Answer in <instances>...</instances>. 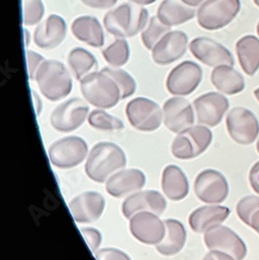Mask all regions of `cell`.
<instances>
[{"instance_id": "obj_1", "label": "cell", "mask_w": 259, "mask_h": 260, "mask_svg": "<svg viewBox=\"0 0 259 260\" xmlns=\"http://www.w3.org/2000/svg\"><path fill=\"white\" fill-rule=\"evenodd\" d=\"M126 165V154L119 145L112 142H99L90 150L84 172L91 180L104 183L116 172L124 169Z\"/></svg>"}, {"instance_id": "obj_2", "label": "cell", "mask_w": 259, "mask_h": 260, "mask_svg": "<svg viewBox=\"0 0 259 260\" xmlns=\"http://www.w3.org/2000/svg\"><path fill=\"white\" fill-rule=\"evenodd\" d=\"M149 17L147 9L135 4H123L105 14L103 25L116 38H134L147 27Z\"/></svg>"}, {"instance_id": "obj_3", "label": "cell", "mask_w": 259, "mask_h": 260, "mask_svg": "<svg viewBox=\"0 0 259 260\" xmlns=\"http://www.w3.org/2000/svg\"><path fill=\"white\" fill-rule=\"evenodd\" d=\"M35 80L39 90L47 100L56 102L69 96L73 80L70 71L56 59H45L39 68Z\"/></svg>"}, {"instance_id": "obj_4", "label": "cell", "mask_w": 259, "mask_h": 260, "mask_svg": "<svg viewBox=\"0 0 259 260\" xmlns=\"http://www.w3.org/2000/svg\"><path fill=\"white\" fill-rule=\"evenodd\" d=\"M80 91L86 102L102 110H109L122 100L116 81L102 71H94L83 77L80 80Z\"/></svg>"}, {"instance_id": "obj_5", "label": "cell", "mask_w": 259, "mask_h": 260, "mask_svg": "<svg viewBox=\"0 0 259 260\" xmlns=\"http://www.w3.org/2000/svg\"><path fill=\"white\" fill-rule=\"evenodd\" d=\"M212 133L204 125L190 126L177 134L171 145L173 156L180 160H188L200 156L212 142Z\"/></svg>"}, {"instance_id": "obj_6", "label": "cell", "mask_w": 259, "mask_h": 260, "mask_svg": "<svg viewBox=\"0 0 259 260\" xmlns=\"http://www.w3.org/2000/svg\"><path fill=\"white\" fill-rule=\"evenodd\" d=\"M241 11V0H206L197 12L200 27L206 30H219L236 18Z\"/></svg>"}, {"instance_id": "obj_7", "label": "cell", "mask_w": 259, "mask_h": 260, "mask_svg": "<svg viewBox=\"0 0 259 260\" xmlns=\"http://www.w3.org/2000/svg\"><path fill=\"white\" fill-rule=\"evenodd\" d=\"M89 155L86 142L76 136L64 137L53 142L48 148L50 162L57 169L68 170L79 166Z\"/></svg>"}, {"instance_id": "obj_8", "label": "cell", "mask_w": 259, "mask_h": 260, "mask_svg": "<svg viewBox=\"0 0 259 260\" xmlns=\"http://www.w3.org/2000/svg\"><path fill=\"white\" fill-rule=\"evenodd\" d=\"M125 114L131 125L143 133L155 132L164 122V112L160 106L145 97H137L129 101Z\"/></svg>"}, {"instance_id": "obj_9", "label": "cell", "mask_w": 259, "mask_h": 260, "mask_svg": "<svg viewBox=\"0 0 259 260\" xmlns=\"http://www.w3.org/2000/svg\"><path fill=\"white\" fill-rule=\"evenodd\" d=\"M89 105L80 98H71L56 106L50 115V124L58 133L69 134L82 126L89 117Z\"/></svg>"}, {"instance_id": "obj_10", "label": "cell", "mask_w": 259, "mask_h": 260, "mask_svg": "<svg viewBox=\"0 0 259 260\" xmlns=\"http://www.w3.org/2000/svg\"><path fill=\"white\" fill-rule=\"evenodd\" d=\"M203 71L198 63L185 60L172 69L166 79L168 92L174 96H188L197 90L202 81Z\"/></svg>"}, {"instance_id": "obj_11", "label": "cell", "mask_w": 259, "mask_h": 260, "mask_svg": "<svg viewBox=\"0 0 259 260\" xmlns=\"http://www.w3.org/2000/svg\"><path fill=\"white\" fill-rule=\"evenodd\" d=\"M197 198L207 204H221L229 194L227 178L220 171L207 169L200 172L193 182Z\"/></svg>"}, {"instance_id": "obj_12", "label": "cell", "mask_w": 259, "mask_h": 260, "mask_svg": "<svg viewBox=\"0 0 259 260\" xmlns=\"http://www.w3.org/2000/svg\"><path fill=\"white\" fill-rule=\"evenodd\" d=\"M226 127L230 138L240 145L253 144L259 135V122L246 107L232 108L226 117Z\"/></svg>"}, {"instance_id": "obj_13", "label": "cell", "mask_w": 259, "mask_h": 260, "mask_svg": "<svg viewBox=\"0 0 259 260\" xmlns=\"http://www.w3.org/2000/svg\"><path fill=\"white\" fill-rule=\"evenodd\" d=\"M129 230L133 236L142 244L157 246L166 235L165 222L150 211H141L129 219Z\"/></svg>"}, {"instance_id": "obj_14", "label": "cell", "mask_w": 259, "mask_h": 260, "mask_svg": "<svg viewBox=\"0 0 259 260\" xmlns=\"http://www.w3.org/2000/svg\"><path fill=\"white\" fill-rule=\"evenodd\" d=\"M204 243L209 250H218L231 255L235 260H244L248 250L245 242L232 229L217 226L204 233Z\"/></svg>"}, {"instance_id": "obj_15", "label": "cell", "mask_w": 259, "mask_h": 260, "mask_svg": "<svg viewBox=\"0 0 259 260\" xmlns=\"http://www.w3.org/2000/svg\"><path fill=\"white\" fill-rule=\"evenodd\" d=\"M188 47L195 58L208 67L215 68L222 64L233 67L234 58L231 52L224 45L210 38H195L189 42Z\"/></svg>"}, {"instance_id": "obj_16", "label": "cell", "mask_w": 259, "mask_h": 260, "mask_svg": "<svg viewBox=\"0 0 259 260\" xmlns=\"http://www.w3.org/2000/svg\"><path fill=\"white\" fill-rule=\"evenodd\" d=\"M229 105V100L224 95L218 92H209L193 101V110L200 125L215 127L222 122Z\"/></svg>"}, {"instance_id": "obj_17", "label": "cell", "mask_w": 259, "mask_h": 260, "mask_svg": "<svg viewBox=\"0 0 259 260\" xmlns=\"http://www.w3.org/2000/svg\"><path fill=\"white\" fill-rule=\"evenodd\" d=\"M73 219L78 224H90L98 221L105 208V199L98 191H83L68 204Z\"/></svg>"}, {"instance_id": "obj_18", "label": "cell", "mask_w": 259, "mask_h": 260, "mask_svg": "<svg viewBox=\"0 0 259 260\" xmlns=\"http://www.w3.org/2000/svg\"><path fill=\"white\" fill-rule=\"evenodd\" d=\"M188 46V36L182 30H171L166 34L151 50V56L159 66H167L181 58Z\"/></svg>"}, {"instance_id": "obj_19", "label": "cell", "mask_w": 259, "mask_h": 260, "mask_svg": "<svg viewBox=\"0 0 259 260\" xmlns=\"http://www.w3.org/2000/svg\"><path fill=\"white\" fill-rule=\"evenodd\" d=\"M163 112L165 126L174 134L183 132L195 122L193 107L186 99L180 96L168 99L163 106Z\"/></svg>"}, {"instance_id": "obj_20", "label": "cell", "mask_w": 259, "mask_h": 260, "mask_svg": "<svg viewBox=\"0 0 259 260\" xmlns=\"http://www.w3.org/2000/svg\"><path fill=\"white\" fill-rule=\"evenodd\" d=\"M146 185V175L139 169H121L105 182V189L114 198H123L141 190Z\"/></svg>"}, {"instance_id": "obj_21", "label": "cell", "mask_w": 259, "mask_h": 260, "mask_svg": "<svg viewBox=\"0 0 259 260\" xmlns=\"http://www.w3.org/2000/svg\"><path fill=\"white\" fill-rule=\"evenodd\" d=\"M167 200L157 190H139L127 196L122 203V213L126 219L141 211H150L157 215L165 212Z\"/></svg>"}, {"instance_id": "obj_22", "label": "cell", "mask_w": 259, "mask_h": 260, "mask_svg": "<svg viewBox=\"0 0 259 260\" xmlns=\"http://www.w3.org/2000/svg\"><path fill=\"white\" fill-rule=\"evenodd\" d=\"M67 35V23L62 17L51 14L35 29V44L44 50L58 47Z\"/></svg>"}, {"instance_id": "obj_23", "label": "cell", "mask_w": 259, "mask_h": 260, "mask_svg": "<svg viewBox=\"0 0 259 260\" xmlns=\"http://www.w3.org/2000/svg\"><path fill=\"white\" fill-rule=\"evenodd\" d=\"M231 213L227 206L220 204H209L192 210L188 216L190 229L196 233H205L208 230L220 226Z\"/></svg>"}, {"instance_id": "obj_24", "label": "cell", "mask_w": 259, "mask_h": 260, "mask_svg": "<svg viewBox=\"0 0 259 260\" xmlns=\"http://www.w3.org/2000/svg\"><path fill=\"white\" fill-rule=\"evenodd\" d=\"M161 188L171 201H181L186 198L189 191L188 179L179 167L169 165L163 171Z\"/></svg>"}, {"instance_id": "obj_25", "label": "cell", "mask_w": 259, "mask_h": 260, "mask_svg": "<svg viewBox=\"0 0 259 260\" xmlns=\"http://www.w3.org/2000/svg\"><path fill=\"white\" fill-rule=\"evenodd\" d=\"M73 36L80 42L94 48H100L104 44V32L99 20L93 16L77 17L71 24Z\"/></svg>"}, {"instance_id": "obj_26", "label": "cell", "mask_w": 259, "mask_h": 260, "mask_svg": "<svg viewBox=\"0 0 259 260\" xmlns=\"http://www.w3.org/2000/svg\"><path fill=\"white\" fill-rule=\"evenodd\" d=\"M210 81L215 89L225 95L240 94L246 88L243 75L228 64H222V66L213 68Z\"/></svg>"}, {"instance_id": "obj_27", "label": "cell", "mask_w": 259, "mask_h": 260, "mask_svg": "<svg viewBox=\"0 0 259 260\" xmlns=\"http://www.w3.org/2000/svg\"><path fill=\"white\" fill-rule=\"evenodd\" d=\"M195 16H197L195 9L184 4L182 0H164L157 10L158 19L169 27L188 22Z\"/></svg>"}, {"instance_id": "obj_28", "label": "cell", "mask_w": 259, "mask_h": 260, "mask_svg": "<svg viewBox=\"0 0 259 260\" xmlns=\"http://www.w3.org/2000/svg\"><path fill=\"white\" fill-rule=\"evenodd\" d=\"M164 222L166 225V235L163 242L156 246V250L165 256L176 255L185 246L186 230L184 225L178 220L167 219Z\"/></svg>"}, {"instance_id": "obj_29", "label": "cell", "mask_w": 259, "mask_h": 260, "mask_svg": "<svg viewBox=\"0 0 259 260\" xmlns=\"http://www.w3.org/2000/svg\"><path fill=\"white\" fill-rule=\"evenodd\" d=\"M235 49L243 71L254 76L259 70V39L252 35L245 36L236 42Z\"/></svg>"}, {"instance_id": "obj_30", "label": "cell", "mask_w": 259, "mask_h": 260, "mask_svg": "<svg viewBox=\"0 0 259 260\" xmlns=\"http://www.w3.org/2000/svg\"><path fill=\"white\" fill-rule=\"evenodd\" d=\"M68 63L75 78L79 81L98 67V61L94 54L81 47H75L69 52Z\"/></svg>"}, {"instance_id": "obj_31", "label": "cell", "mask_w": 259, "mask_h": 260, "mask_svg": "<svg viewBox=\"0 0 259 260\" xmlns=\"http://www.w3.org/2000/svg\"><path fill=\"white\" fill-rule=\"evenodd\" d=\"M105 61L114 68H121L126 64L131 56V47L126 39L117 38L113 44L102 50Z\"/></svg>"}, {"instance_id": "obj_32", "label": "cell", "mask_w": 259, "mask_h": 260, "mask_svg": "<svg viewBox=\"0 0 259 260\" xmlns=\"http://www.w3.org/2000/svg\"><path fill=\"white\" fill-rule=\"evenodd\" d=\"M88 122L92 128L102 132H119L124 128V123L121 119L106 113L102 108L91 112Z\"/></svg>"}, {"instance_id": "obj_33", "label": "cell", "mask_w": 259, "mask_h": 260, "mask_svg": "<svg viewBox=\"0 0 259 260\" xmlns=\"http://www.w3.org/2000/svg\"><path fill=\"white\" fill-rule=\"evenodd\" d=\"M169 31H171V27L165 25L157 16L151 17L147 27L141 35L143 45L148 50H152L159 40Z\"/></svg>"}, {"instance_id": "obj_34", "label": "cell", "mask_w": 259, "mask_h": 260, "mask_svg": "<svg viewBox=\"0 0 259 260\" xmlns=\"http://www.w3.org/2000/svg\"><path fill=\"white\" fill-rule=\"evenodd\" d=\"M101 71L106 73L107 75H110L116 81L121 92V99L132 97L136 93L137 82L135 78L127 71L121 68H114V67H106V68H103Z\"/></svg>"}, {"instance_id": "obj_35", "label": "cell", "mask_w": 259, "mask_h": 260, "mask_svg": "<svg viewBox=\"0 0 259 260\" xmlns=\"http://www.w3.org/2000/svg\"><path fill=\"white\" fill-rule=\"evenodd\" d=\"M45 14L42 0H23V24L34 26L39 24Z\"/></svg>"}, {"instance_id": "obj_36", "label": "cell", "mask_w": 259, "mask_h": 260, "mask_svg": "<svg viewBox=\"0 0 259 260\" xmlns=\"http://www.w3.org/2000/svg\"><path fill=\"white\" fill-rule=\"evenodd\" d=\"M259 210V197L246 196L242 198L236 205V213L243 223L250 227L251 220L255 212Z\"/></svg>"}, {"instance_id": "obj_37", "label": "cell", "mask_w": 259, "mask_h": 260, "mask_svg": "<svg viewBox=\"0 0 259 260\" xmlns=\"http://www.w3.org/2000/svg\"><path fill=\"white\" fill-rule=\"evenodd\" d=\"M80 233L92 253L95 254L99 250V247L102 243V235L100 231L93 227H84L80 228Z\"/></svg>"}, {"instance_id": "obj_38", "label": "cell", "mask_w": 259, "mask_h": 260, "mask_svg": "<svg viewBox=\"0 0 259 260\" xmlns=\"http://www.w3.org/2000/svg\"><path fill=\"white\" fill-rule=\"evenodd\" d=\"M96 260H132L128 254L116 248H103L95 253Z\"/></svg>"}, {"instance_id": "obj_39", "label": "cell", "mask_w": 259, "mask_h": 260, "mask_svg": "<svg viewBox=\"0 0 259 260\" xmlns=\"http://www.w3.org/2000/svg\"><path fill=\"white\" fill-rule=\"evenodd\" d=\"M45 58L43 57L40 53L33 51V50H26V61H27V69H28V75L29 79L34 80L36 77V74L41 67V64Z\"/></svg>"}, {"instance_id": "obj_40", "label": "cell", "mask_w": 259, "mask_h": 260, "mask_svg": "<svg viewBox=\"0 0 259 260\" xmlns=\"http://www.w3.org/2000/svg\"><path fill=\"white\" fill-rule=\"evenodd\" d=\"M118 0H81V3L92 9L97 10H109L112 9Z\"/></svg>"}, {"instance_id": "obj_41", "label": "cell", "mask_w": 259, "mask_h": 260, "mask_svg": "<svg viewBox=\"0 0 259 260\" xmlns=\"http://www.w3.org/2000/svg\"><path fill=\"white\" fill-rule=\"evenodd\" d=\"M249 181L252 189L259 193V161L255 162L249 173Z\"/></svg>"}, {"instance_id": "obj_42", "label": "cell", "mask_w": 259, "mask_h": 260, "mask_svg": "<svg viewBox=\"0 0 259 260\" xmlns=\"http://www.w3.org/2000/svg\"><path fill=\"white\" fill-rule=\"evenodd\" d=\"M203 260H235L231 255L218 251V250H210L208 253L205 254Z\"/></svg>"}, {"instance_id": "obj_43", "label": "cell", "mask_w": 259, "mask_h": 260, "mask_svg": "<svg viewBox=\"0 0 259 260\" xmlns=\"http://www.w3.org/2000/svg\"><path fill=\"white\" fill-rule=\"evenodd\" d=\"M31 92H33L31 94H33V98H34V102H35V107H36V113L39 116L41 114V112H42V100L40 99L39 95L36 94L35 91H31Z\"/></svg>"}, {"instance_id": "obj_44", "label": "cell", "mask_w": 259, "mask_h": 260, "mask_svg": "<svg viewBox=\"0 0 259 260\" xmlns=\"http://www.w3.org/2000/svg\"><path fill=\"white\" fill-rule=\"evenodd\" d=\"M250 227L252 229H254L259 234V210L257 212H255V214L253 215V218L251 220Z\"/></svg>"}, {"instance_id": "obj_45", "label": "cell", "mask_w": 259, "mask_h": 260, "mask_svg": "<svg viewBox=\"0 0 259 260\" xmlns=\"http://www.w3.org/2000/svg\"><path fill=\"white\" fill-rule=\"evenodd\" d=\"M182 2L191 8H196L204 4L206 0H182Z\"/></svg>"}, {"instance_id": "obj_46", "label": "cell", "mask_w": 259, "mask_h": 260, "mask_svg": "<svg viewBox=\"0 0 259 260\" xmlns=\"http://www.w3.org/2000/svg\"><path fill=\"white\" fill-rule=\"evenodd\" d=\"M129 2H131L132 4L144 7V6H149V5L154 4L156 0H129Z\"/></svg>"}, {"instance_id": "obj_47", "label": "cell", "mask_w": 259, "mask_h": 260, "mask_svg": "<svg viewBox=\"0 0 259 260\" xmlns=\"http://www.w3.org/2000/svg\"><path fill=\"white\" fill-rule=\"evenodd\" d=\"M24 37H25V46H28L30 44V38H29V32L24 29Z\"/></svg>"}, {"instance_id": "obj_48", "label": "cell", "mask_w": 259, "mask_h": 260, "mask_svg": "<svg viewBox=\"0 0 259 260\" xmlns=\"http://www.w3.org/2000/svg\"><path fill=\"white\" fill-rule=\"evenodd\" d=\"M254 96H255V98L257 99V101L259 102V88L255 89V91H254Z\"/></svg>"}, {"instance_id": "obj_49", "label": "cell", "mask_w": 259, "mask_h": 260, "mask_svg": "<svg viewBox=\"0 0 259 260\" xmlns=\"http://www.w3.org/2000/svg\"><path fill=\"white\" fill-rule=\"evenodd\" d=\"M253 2H254V4L259 8V0H253Z\"/></svg>"}, {"instance_id": "obj_50", "label": "cell", "mask_w": 259, "mask_h": 260, "mask_svg": "<svg viewBox=\"0 0 259 260\" xmlns=\"http://www.w3.org/2000/svg\"><path fill=\"white\" fill-rule=\"evenodd\" d=\"M256 148H257V151H258V153H259V140H258V142L256 144Z\"/></svg>"}, {"instance_id": "obj_51", "label": "cell", "mask_w": 259, "mask_h": 260, "mask_svg": "<svg viewBox=\"0 0 259 260\" xmlns=\"http://www.w3.org/2000/svg\"><path fill=\"white\" fill-rule=\"evenodd\" d=\"M257 34H258V36H259V22H258V24H257Z\"/></svg>"}]
</instances>
